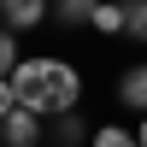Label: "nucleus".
Here are the masks:
<instances>
[{
	"mask_svg": "<svg viewBox=\"0 0 147 147\" xmlns=\"http://www.w3.org/2000/svg\"><path fill=\"white\" fill-rule=\"evenodd\" d=\"M12 94H18V106H30V112H41V118L77 112V100H82V71L71 65V59H53V53L18 59Z\"/></svg>",
	"mask_w": 147,
	"mask_h": 147,
	"instance_id": "1",
	"label": "nucleus"
},
{
	"mask_svg": "<svg viewBox=\"0 0 147 147\" xmlns=\"http://www.w3.org/2000/svg\"><path fill=\"white\" fill-rule=\"evenodd\" d=\"M0 141H6V147H41V112L18 106V112L0 124Z\"/></svg>",
	"mask_w": 147,
	"mask_h": 147,
	"instance_id": "2",
	"label": "nucleus"
},
{
	"mask_svg": "<svg viewBox=\"0 0 147 147\" xmlns=\"http://www.w3.org/2000/svg\"><path fill=\"white\" fill-rule=\"evenodd\" d=\"M118 100H124L129 112L147 118V59H141V65H129L124 77H118Z\"/></svg>",
	"mask_w": 147,
	"mask_h": 147,
	"instance_id": "3",
	"label": "nucleus"
},
{
	"mask_svg": "<svg viewBox=\"0 0 147 147\" xmlns=\"http://www.w3.org/2000/svg\"><path fill=\"white\" fill-rule=\"evenodd\" d=\"M0 18H6V30H35L47 18V0H0Z\"/></svg>",
	"mask_w": 147,
	"mask_h": 147,
	"instance_id": "4",
	"label": "nucleus"
},
{
	"mask_svg": "<svg viewBox=\"0 0 147 147\" xmlns=\"http://www.w3.org/2000/svg\"><path fill=\"white\" fill-rule=\"evenodd\" d=\"M124 0H100V6H94V18H88V30L94 35H124Z\"/></svg>",
	"mask_w": 147,
	"mask_h": 147,
	"instance_id": "5",
	"label": "nucleus"
},
{
	"mask_svg": "<svg viewBox=\"0 0 147 147\" xmlns=\"http://www.w3.org/2000/svg\"><path fill=\"white\" fill-rule=\"evenodd\" d=\"M88 147H141V136L124 129V124H100V129L88 136Z\"/></svg>",
	"mask_w": 147,
	"mask_h": 147,
	"instance_id": "6",
	"label": "nucleus"
},
{
	"mask_svg": "<svg viewBox=\"0 0 147 147\" xmlns=\"http://www.w3.org/2000/svg\"><path fill=\"white\" fill-rule=\"evenodd\" d=\"M124 35H129V41H147V0H124Z\"/></svg>",
	"mask_w": 147,
	"mask_h": 147,
	"instance_id": "7",
	"label": "nucleus"
},
{
	"mask_svg": "<svg viewBox=\"0 0 147 147\" xmlns=\"http://www.w3.org/2000/svg\"><path fill=\"white\" fill-rule=\"evenodd\" d=\"M94 6H100V0H53V12H59L65 24H88V18H94Z\"/></svg>",
	"mask_w": 147,
	"mask_h": 147,
	"instance_id": "8",
	"label": "nucleus"
},
{
	"mask_svg": "<svg viewBox=\"0 0 147 147\" xmlns=\"http://www.w3.org/2000/svg\"><path fill=\"white\" fill-rule=\"evenodd\" d=\"M12 71H18V35L0 30V77H12Z\"/></svg>",
	"mask_w": 147,
	"mask_h": 147,
	"instance_id": "9",
	"label": "nucleus"
},
{
	"mask_svg": "<svg viewBox=\"0 0 147 147\" xmlns=\"http://www.w3.org/2000/svg\"><path fill=\"white\" fill-rule=\"evenodd\" d=\"M59 141H65V147L82 141V118H77V112H59Z\"/></svg>",
	"mask_w": 147,
	"mask_h": 147,
	"instance_id": "10",
	"label": "nucleus"
},
{
	"mask_svg": "<svg viewBox=\"0 0 147 147\" xmlns=\"http://www.w3.org/2000/svg\"><path fill=\"white\" fill-rule=\"evenodd\" d=\"M18 112V94H12V77H0V124Z\"/></svg>",
	"mask_w": 147,
	"mask_h": 147,
	"instance_id": "11",
	"label": "nucleus"
},
{
	"mask_svg": "<svg viewBox=\"0 0 147 147\" xmlns=\"http://www.w3.org/2000/svg\"><path fill=\"white\" fill-rule=\"evenodd\" d=\"M136 136H141V147H147V118H141V124H136Z\"/></svg>",
	"mask_w": 147,
	"mask_h": 147,
	"instance_id": "12",
	"label": "nucleus"
}]
</instances>
